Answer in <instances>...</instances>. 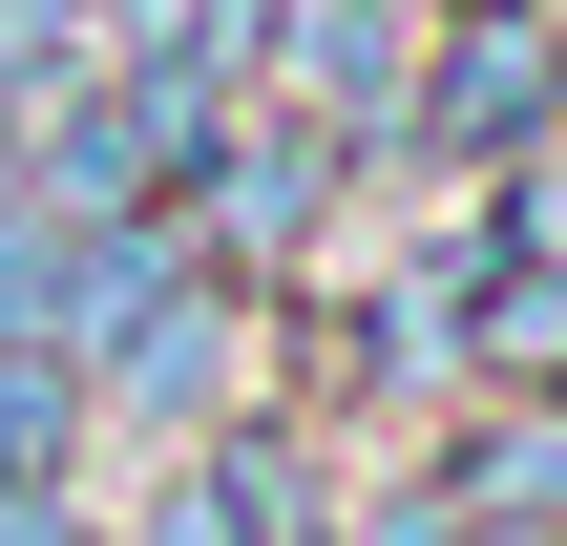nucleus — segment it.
<instances>
[{"label":"nucleus","mask_w":567,"mask_h":546,"mask_svg":"<svg viewBox=\"0 0 567 546\" xmlns=\"http://www.w3.org/2000/svg\"><path fill=\"white\" fill-rule=\"evenodd\" d=\"M0 546H63V526H42V505H0Z\"/></svg>","instance_id":"f257e3e1"}]
</instances>
